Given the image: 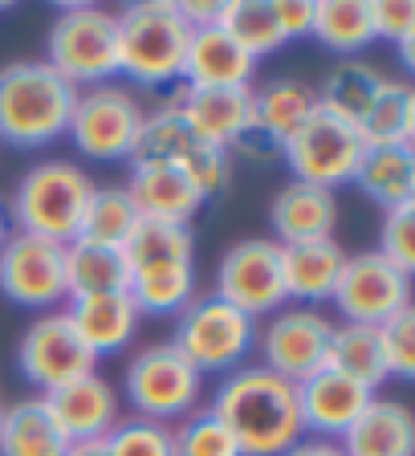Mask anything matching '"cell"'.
<instances>
[{
	"instance_id": "60d3db41",
	"label": "cell",
	"mask_w": 415,
	"mask_h": 456,
	"mask_svg": "<svg viewBox=\"0 0 415 456\" xmlns=\"http://www.w3.org/2000/svg\"><path fill=\"white\" fill-rule=\"evenodd\" d=\"M281 456H346L338 448V440H321V436H302L297 444L289 448V452H281Z\"/></svg>"
},
{
	"instance_id": "836d02e7",
	"label": "cell",
	"mask_w": 415,
	"mask_h": 456,
	"mask_svg": "<svg viewBox=\"0 0 415 456\" xmlns=\"http://www.w3.org/2000/svg\"><path fill=\"white\" fill-rule=\"evenodd\" d=\"M139 224V212H134L131 196L123 191V183H102L90 191V204H85V216H82V240H94V245H110V248H123V240L134 232Z\"/></svg>"
},
{
	"instance_id": "ba28073f",
	"label": "cell",
	"mask_w": 415,
	"mask_h": 456,
	"mask_svg": "<svg viewBox=\"0 0 415 456\" xmlns=\"http://www.w3.org/2000/svg\"><path fill=\"white\" fill-rule=\"evenodd\" d=\"M142 114L147 110H142V102L134 98L131 86L123 82L90 86V90H77L66 139L85 159H98V163L131 159L142 131Z\"/></svg>"
},
{
	"instance_id": "74e56055",
	"label": "cell",
	"mask_w": 415,
	"mask_h": 456,
	"mask_svg": "<svg viewBox=\"0 0 415 456\" xmlns=\"http://www.w3.org/2000/svg\"><path fill=\"white\" fill-rule=\"evenodd\" d=\"M378 256H387L391 265L403 273H415V204L411 208L383 212V228H378Z\"/></svg>"
},
{
	"instance_id": "e0dca14e",
	"label": "cell",
	"mask_w": 415,
	"mask_h": 456,
	"mask_svg": "<svg viewBox=\"0 0 415 456\" xmlns=\"http://www.w3.org/2000/svg\"><path fill=\"white\" fill-rule=\"evenodd\" d=\"M370 399H375V391L338 375V370H330V367L313 370L310 379L297 383V411H302L305 436L338 440L362 416V408H367Z\"/></svg>"
},
{
	"instance_id": "52a82bcc",
	"label": "cell",
	"mask_w": 415,
	"mask_h": 456,
	"mask_svg": "<svg viewBox=\"0 0 415 456\" xmlns=\"http://www.w3.org/2000/svg\"><path fill=\"white\" fill-rule=\"evenodd\" d=\"M131 163H167V167L183 171L204 196L224 191L228 180H232V155L191 131L171 102L142 114V131L139 142H134Z\"/></svg>"
},
{
	"instance_id": "2e32d148",
	"label": "cell",
	"mask_w": 415,
	"mask_h": 456,
	"mask_svg": "<svg viewBox=\"0 0 415 456\" xmlns=\"http://www.w3.org/2000/svg\"><path fill=\"white\" fill-rule=\"evenodd\" d=\"M45 408L53 424L61 428V436L69 444H85V440H106L118 419H123V399L110 379H102L98 370L82 375V379L66 383V387L45 391Z\"/></svg>"
},
{
	"instance_id": "4fadbf2b",
	"label": "cell",
	"mask_w": 415,
	"mask_h": 456,
	"mask_svg": "<svg viewBox=\"0 0 415 456\" xmlns=\"http://www.w3.org/2000/svg\"><path fill=\"white\" fill-rule=\"evenodd\" d=\"M0 294L20 310H61L66 305V245L9 232L0 245Z\"/></svg>"
},
{
	"instance_id": "8992f818",
	"label": "cell",
	"mask_w": 415,
	"mask_h": 456,
	"mask_svg": "<svg viewBox=\"0 0 415 456\" xmlns=\"http://www.w3.org/2000/svg\"><path fill=\"white\" fill-rule=\"evenodd\" d=\"M171 346L199 370V375H232L245 367L248 354L256 351V322L236 305H228L216 294H196L180 314H175V338Z\"/></svg>"
},
{
	"instance_id": "d6986e66",
	"label": "cell",
	"mask_w": 415,
	"mask_h": 456,
	"mask_svg": "<svg viewBox=\"0 0 415 456\" xmlns=\"http://www.w3.org/2000/svg\"><path fill=\"white\" fill-rule=\"evenodd\" d=\"M123 191L131 196L142 220H167V224H191V216L208 200L183 171L167 167V163H131Z\"/></svg>"
},
{
	"instance_id": "7a4b0ae2",
	"label": "cell",
	"mask_w": 415,
	"mask_h": 456,
	"mask_svg": "<svg viewBox=\"0 0 415 456\" xmlns=\"http://www.w3.org/2000/svg\"><path fill=\"white\" fill-rule=\"evenodd\" d=\"M77 90L57 77L45 61L0 66V142L17 151H41L66 139Z\"/></svg>"
},
{
	"instance_id": "f546056e",
	"label": "cell",
	"mask_w": 415,
	"mask_h": 456,
	"mask_svg": "<svg viewBox=\"0 0 415 456\" xmlns=\"http://www.w3.org/2000/svg\"><path fill=\"white\" fill-rule=\"evenodd\" d=\"M126 289V261L123 248L94 245V240H69L66 245V302L94 294H123Z\"/></svg>"
},
{
	"instance_id": "30bf717a",
	"label": "cell",
	"mask_w": 415,
	"mask_h": 456,
	"mask_svg": "<svg viewBox=\"0 0 415 456\" xmlns=\"http://www.w3.org/2000/svg\"><path fill=\"white\" fill-rule=\"evenodd\" d=\"M362 151H367V142L359 139L354 123H346V118H338V114L318 106V110L289 134V142L281 147V159H285V167L293 171V180L338 191L354 180Z\"/></svg>"
},
{
	"instance_id": "ab89813d",
	"label": "cell",
	"mask_w": 415,
	"mask_h": 456,
	"mask_svg": "<svg viewBox=\"0 0 415 456\" xmlns=\"http://www.w3.org/2000/svg\"><path fill=\"white\" fill-rule=\"evenodd\" d=\"M273 17L277 28H281L285 45L297 37H310L313 28V0H273Z\"/></svg>"
},
{
	"instance_id": "7bdbcfd3",
	"label": "cell",
	"mask_w": 415,
	"mask_h": 456,
	"mask_svg": "<svg viewBox=\"0 0 415 456\" xmlns=\"http://www.w3.org/2000/svg\"><path fill=\"white\" fill-rule=\"evenodd\" d=\"M395 53H399V66L411 69V66H415V37H403V41H399Z\"/></svg>"
},
{
	"instance_id": "8d00e7d4",
	"label": "cell",
	"mask_w": 415,
	"mask_h": 456,
	"mask_svg": "<svg viewBox=\"0 0 415 456\" xmlns=\"http://www.w3.org/2000/svg\"><path fill=\"white\" fill-rule=\"evenodd\" d=\"M378 346H383V362H387V379H415V310L391 314L387 322H378Z\"/></svg>"
},
{
	"instance_id": "f6af8a7d",
	"label": "cell",
	"mask_w": 415,
	"mask_h": 456,
	"mask_svg": "<svg viewBox=\"0 0 415 456\" xmlns=\"http://www.w3.org/2000/svg\"><path fill=\"white\" fill-rule=\"evenodd\" d=\"M0 411H4V403H0Z\"/></svg>"
},
{
	"instance_id": "6da1fadb",
	"label": "cell",
	"mask_w": 415,
	"mask_h": 456,
	"mask_svg": "<svg viewBox=\"0 0 415 456\" xmlns=\"http://www.w3.org/2000/svg\"><path fill=\"white\" fill-rule=\"evenodd\" d=\"M208 411L224 424L240 456H281L305 436L297 387L261 362H245L220 379Z\"/></svg>"
},
{
	"instance_id": "5b68a950",
	"label": "cell",
	"mask_w": 415,
	"mask_h": 456,
	"mask_svg": "<svg viewBox=\"0 0 415 456\" xmlns=\"http://www.w3.org/2000/svg\"><path fill=\"white\" fill-rule=\"evenodd\" d=\"M41 61L74 90L118 82V12L106 4L57 9Z\"/></svg>"
},
{
	"instance_id": "5bb4252c",
	"label": "cell",
	"mask_w": 415,
	"mask_h": 456,
	"mask_svg": "<svg viewBox=\"0 0 415 456\" xmlns=\"http://www.w3.org/2000/svg\"><path fill=\"white\" fill-rule=\"evenodd\" d=\"M98 359L85 351V342L69 326L66 310L37 314L17 342V370L25 375L28 387H37V395H45L53 387H66V383L90 375Z\"/></svg>"
},
{
	"instance_id": "ee69618b",
	"label": "cell",
	"mask_w": 415,
	"mask_h": 456,
	"mask_svg": "<svg viewBox=\"0 0 415 456\" xmlns=\"http://www.w3.org/2000/svg\"><path fill=\"white\" fill-rule=\"evenodd\" d=\"M9 212H4V200H0V245H4V237H9Z\"/></svg>"
},
{
	"instance_id": "cb8c5ba5",
	"label": "cell",
	"mask_w": 415,
	"mask_h": 456,
	"mask_svg": "<svg viewBox=\"0 0 415 456\" xmlns=\"http://www.w3.org/2000/svg\"><path fill=\"white\" fill-rule=\"evenodd\" d=\"M346 456H415V419L399 399H370L362 416L338 436Z\"/></svg>"
},
{
	"instance_id": "b9f144b4",
	"label": "cell",
	"mask_w": 415,
	"mask_h": 456,
	"mask_svg": "<svg viewBox=\"0 0 415 456\" xmlns=\"http://www.w3.org/2000/svg\"><path fill=\"white\" fill-rule=\"evenodd\" d=\"M66 456H106V444L102 440H85V444H69Z\"/></svg>"
},
{
	"instance_id": "1f68e13d",
	"label": "cell",
	"mask_w": 415,
	"mask_h": 456,
	"mask_svg": "<svg viewBox=\"0 0 415 456\" xmlns=\"http://www.w3.org/2000/svg\"><path fill=\"white\" fill-rule=\"evenodd\" d=\"M326 367L354 383H362V387H370V391L383 387V383H387V362H383L378 330L375 326H359V322H334Z\"/></svg>"
},
{
	"instance_id": "484cf974",
	"label": "cell",
	"mask_w": 415,
	"mask_h": 456,
	"mask_svg": "<svg viewBox=\"0 0 415 456\" xmlns=\"http://www.w3.org/2000/svg\"><path fill=\"white\" fill-rule=\"evenodd\" d=\"M69 440L53 424L45 399L25 395L0 411V456H66Z\"/></svg>"
},
{
	"instance_id": "f1b7e54d",
	"label": "cell",
	"mask_w": 415,
	"mask_h": 456,
	"mask_svg": "<svg viewBox=\"0 0 415 456\" xmlns=\"http://www.w3.org/2000/svg\"><path fill=\"white\" fill-rule=\"evenodd\" d=\"M359 139L367 147H399L415 139V86L407 77H387L378 86L375 102L359 118Z\"/></svg>"
},
{
	"instance_id": "ac0fdd59",
	"label": "cell",
	"mask_w": 415,
	"mask_h": 456,
	"mask_svg": "<svg viewBox=\"0 0 415 456\" xmlns=\"http://www.w3.org/2000/svg\"><path fill=\"white\" fill-rule=\"evenodd\" d=\"M256 57H248L220 25L191 28L180 66V86L196 90H253Z\"/></svg>"
},
{
	"instance_id": "83f0119b",
	"label": "cell",
	"mask_w": 415,
	"mask_h": 456,
	"mask_svg": "<svg viewBox=\"0 0 415 456\" xmlns=\"http://www.w3.org/2000/svg\"><path fill=\"white\" fill-rule=\"evenodd\" d=\"M310 37L334 57H359L375 45L370 28V0H313Z\"/></svg>"
},
{
	"instance_id": "9c48e42d",
	"label": "cell",
	"mask_w": 415,
	"mask_h": 456,
	"mask_svg": "<svg viewBox=\"0 0 415 456\" xmlns=\"http://www.w3.org/2000/svg\"><path fill=\"white\" fill-rule=\"evenodd\" d=\"M123 391L139 419L167 424V419H183V416H191V411H199L204 375H199L171 342H155V346H142V351L126 362Z\"/></svg>"
},
{
	"instance_id": "d4e9b609",
	"label": "cell",
	"mask_w": 415,
	"mask_h": 456,
	"mask_svg": "<svg viewBox=\"0 0 415 456\" xmlns=\"http://www.w3.org/2000/svg\"><path fill=\"white\" fill-rule=\"evenodd\" d=\"M350 183H354L370 204H378L383 212L411 208L415 204V142L367 147Z\"/></svg>"
},
{
	"instance_id": "d590c367",
	"label": "cell",
	"mask_w": 415,
	"mask_h": 456,
	"mask_svg": "<svg viewBox=\"0 0 415 456\" xmlns=\"http://www.w3.org/2000/svg\"><path fill=\"white\" fill-rule=\"evenodd\" d=\"M106 456H171V424L155 419H118L106 432Z\"/></svg>"
},
{
	"instance_id": "3957f363",
	"label": "cell",
	"mask_w": 415,
	"mask_h": 456,
	"mask_svg": "<svg viewBox=\"0 0 415 456\" xmlns=\"http://www.w3.org/2000/svg\"><path fill=\"white\" fill-rule=\"evenodd\" d=\"M94 180L74 159H41L25 171L12 188V200L4 204L12 232L69 245L82 232V216L90 204Z\"/></svg>"
},
{
	"instance_id": "4dcf8cb0",
	"label": "cell",
	"mask_w": 415,
	"mask_h": 456,
	"mask_svg": "<svg viewBox=\"0 0 415 456\" xmlns=\"http://www.w3.org/2000/svg\"><path fill=\"white\" fill-rule=\"evenodd\" d=\"M387 82V74L375 66V61H362V57H346L338 66H330V74L321 77L318 90V106L321 110L338 114L346 123L359 126V118L367 114V106L375 102L378 86Z\"/></svg>"
},
{
	"instance_id": "7c38bea8",
	"label": "cell",
	"mask_w": 415,
	"mask_h": 456,
	"mask_svg": "<svg viewBox=\"0 0 415 456\" xmlns=\"http://www.w3.org/2000/svg\"><path fill=\"white\" fill-rule=\"evenodd\" d=\"M216 297L248 314L253 322H264L269 314L289 305L281 277V245L273 237H245L236 240L216 265Z\"/></svg>"
},
{
	"instance_id": "f35d334b",
	"label": "cell",
	"mask_w": 415,
	"mask_h": 456,
	"mask_svg": "<svg viewBox=\"0 0 415 456\" xmlns=\"http://www.w3.org/2000/svg\"><path fill=\"white\" fill-rule=\"evenodd\" d=\"M370 28H375V41H387V45L415 37V4L411 0H370Z\"/></svg>"
},
{
	"instance_id": "277c9868",
	"label": "cell",
	"mask_w": 415,
	"mask_h": 456,
	"mask_svg": "<svg viewBox=\"0 0 415 456\" xmlns=\"http://www.w3.org/2000/svg\"><path fill=\"white\" fill-rule=\"evenodd\" d=\"M191 28L175 0H134L118 9V77L131 90H167L180 82Z\"/></svg>"
},
{
	"instance_id": "4316f807",
	"label": "cell",
	"mask_w": 415,
	"mask_h": 456,
	"mask_svg": "<svg viewBox=\"0 0 415 456\" xmlns=\"http://www.w3.org/2000/svg\"><path fill=\"white\" fill-rule=\"evenodd\" d=\"M318 110V90L297 77H273L253 90V123L261 126L277 147L289 142V134Z\"/></svg>"
},
{
	"instance_id": "603a6c76",
	"label": "cell",
	"mask_w": 415,
	"mask_h": 456,
	"mask_svg": "<svg viewBox=\"0 0 415 456\" xmlns=\"http://www.w3.org/2000/svg\"><path fill=\"white\" fill-rule=\"evenodd\" d=\"M346 265V248L334 237L326 240H302V245H281V277H285V297L293 305H313L330 302L338 273Z\"/></svg>"
},
{
	"instance_id": "7402d4cb",
	"label": "cell",
	"mask_w": 415,
	"mask_h": 456,
	"mask_svg": "<svg viewBox=\"0 0 415 456\" xmlns=\"http://www.w3.org/2000/svg\"><path fill=\"white\" fill-rule=\"evenodd\" d=\"M277 245H302V240H326L338 228V196L313 183L289 180L269 204Z\"/></svg>"
},
{
	"instance_id": "ffe728a7",
	"label": "cell",
	"mask_w": 415,
	"mask_h": 456,
	"mask_svg": "<svg viewBox=\"0 0 415 456\" xmlns=\"http://www.w3.org/2000/svg\"><path fill=\"white\" fill-rule=\"evenodd\" d=\"M69 326L77 330V338L85 342V351L94 359H106V354H118L134 342L142 326V314L134 310L131 294H94V297H69L66 305Z\"/></svg>"
},
{
	"instance_id": "44dd1931",
	"label": "cell",
	"mask_w": 415,
	"mask_h": 456,
	"mask_svg": "<svg viewBox=\"0 0 415 456\" xmlns=\"http://www.w3.org/2000/svg\"><path fill=\"white\" fill-rule=\"evenodd\" d=\"M171 106L183 114V123L208 142L232 151V142L253 126V90H196L180 86Z\"/></svg>"
},
{
	"instance_id": "e575fe53",
	"label": "cell",
	"mask_w": 415,
	"mask_h": 456,
	"mask_svg": "<svg viewBox=\"0 0 415 456\" xmlns=\"http://www.w3.org/2000/svg\"><path fill=\"white\" fill-rule=\"evenodd\" d=\"M171 456H240V448L212 411L199 408L171 428Z\"/></svg>"
},
{
	"instance_id": "8fae6325",
	"label": "cell",
	"mask_w": 415,
	"mask_h": 456,
	"mask_svg": "<svg viewBox=\"0 0 415 456\" xmlns=\"http://www.w3.org/2000/svg\"><path fill=\"white\" fill-rule=\"evenodd\" d=\"M330 334H334V318L326 310H313V305H281V310L269 314L264 322H256V354H261V367L297 387L302 379H310L313 370L326 367Z\"/></svg>"
},
{
	"instance_id": "9a60e30c",
	"label": "cell",
	"mask_w": 415,
	"mask_h": 456,
	"mask_svg": "<svg viewBox=\"0 0 415 456\" xmlns=\"http://www.w3.org/2000/svg\"><path fill=\"white\" fill-rule=\"evenodd\" d=\"M330 302L342 314V322L378 326L411 305V273H403L378 253H354L342 265Z\"/></svg>"
},
{
	"instance_id": "d6a6232c",
	"label": "cell",
	"mask_w": 415,
	"mask_h": 456,
	"mask_svg": "<svg viewBox=\"0 0 415 456\" xmlns=\"http://www.w3.org/2000/svg\"><path fill=\"white\" fill-rule=\"evenodd\" d=\"M220 28L236 45L245 49L248 57H273L285 45L281 28L273 17V0H220Z\"/></svg>"
}]
</instances>
